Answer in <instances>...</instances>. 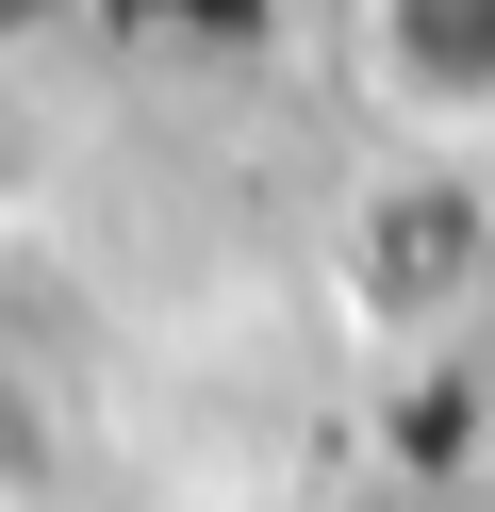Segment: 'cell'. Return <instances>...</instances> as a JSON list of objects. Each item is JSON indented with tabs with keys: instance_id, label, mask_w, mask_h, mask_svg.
<instances>
[{
	"instance_id": "6da1fadb",
	"label": "cell",
	"mask_w": 495,
	"mask_h": 512,
	"mask_svg": "<svg viewBox=\"0 0 495 512\" xmlns=\"http://www.w3.org/2000/svg\"><path fill=\"white\" fill-rule=\"evenodd\" d=\"M330 281H347V314H380V331H446V314L495 281V199H479L462 166L363 182L347 232H330Z\"/></svg>"
},
{
	"instance_id": "7a4b0ae2",
	"label": "cell",
	"mask_w": 495,
	"mask_h": 512,
	"mask_svg": "<svg viewBox=\"0 0 495 512\" xmlns=\"http://www.w3.org/2000/svg\"><path fill=\"white\" fill-rule=\"evenodd\" d=\"M363 50L413 116H495V0H363Z\"/></svg>"
},
{
	"instance_id": "3957f363",
	"label": "cell",
	"mask_w": 495,
	"mask_h": 512,
	"mask_svg": "<svg viewBox=\"0 0 495 512\" xmlns=\"http://www.w3.org/2000/svg\"><path fill=\"white\" fill-rule=\"evenodd\" d=\"M462 446H479V380H429V397H413V446H396V463H429V479H446Z\"/></svg>"
},
{
	"instance_id": "277c9868",
	"label": "cell",
	"mask_w": 495,
	"mask_h": 512,
	"mask_svg": "<svg viewBox=\"0 0 495 512\" xmlns=\"http://www.w3.org/2000/svg\"><path fill=\"white\" fill-rule=\"evenodd\" d=\"M116 17H132V34H149V17H215V34H231V50H248V34H264V0H116Z\"/></svg>"
},
{
	"instance_id": "5b68a950",
	"label": "cell",
	"mask_w": 495,
	"mask_h": 512,
	"mask_svg": "<svg viewBox=\"0 0 495 512\" xmlns=\"http://www.w3.org/2000/svg\"><path fill=\"white\" fill-rule=\"evenodd\" d=\"M83 0H0V50H33V34H66Z\"/></svg>"
}]
</instances>
